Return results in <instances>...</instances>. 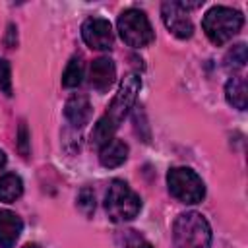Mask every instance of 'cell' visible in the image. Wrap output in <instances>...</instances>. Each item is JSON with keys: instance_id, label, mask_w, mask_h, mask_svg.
<instances>
[{"instance_id": "cell-1", "label": "cell", "mask_w": 248, "mask_h": 248, "mask_svg": "<svg viewBox=\"0 0 248 248\" xmlns=\"http://www.w3.org/2000/svg\"><path fill=\"white\" fill-rule=\"evenodd\" d=\"M211 238V227L198 211L180 213L172 223L174 248H209Z\"/></svg>"}, {"instance_id": "cell-2", "label": "cell", "mask_w": 248, "mask_h": 248, "mask_svg": "<svg viewBox=\"0 0 248 248\" xmlns=\"http://www.w3.org/2000/svg\"><path fill=\"white\" fill-rule=\"evenodd\" d=\"M244 25V16L229 6H213L211 10L205 12L202 19V27L205 37L213 45H225L229 43Z\"/></svg>"}, {"instance_id": "cell-3", "label": "cell", "mask_w": 248, "mask_h": 248, "mask_svg": "<svg viewBox=\"0 0 248 248\" xmlns=\"http://www.w3.org/2000/svg\"><path fill=\"white\" fill-rule=\"evenodd\" d=\"M105 209L110 221L124 223L132 221L141 211V200L140 196L124 182V180H112L107 196H105Z\"/></svg>"}, {"instance_id": "cell-4", "label": "cell", "mask_w": 248, "mask_h": 248, "mask_svg": "<svg viewBox=\"0 0 248 248\" xmlns=\"http://www.w3.org/2000/svg\"><path fill=\"white\" fill-rule=\"evenodd\" d=\"M167 186L174 200L180 203H198L205 196V184L202 176L188 167H172L167 172Z\"/></svg>"}, {"instance_id": "cell-5", "label": "cell", "mask_w": 248, "mask_h": 248, "mask_svg": "<svg viewBox=\"0 0 248 248\" xmlns=\"http://www.w3.org/2000/svg\"><path fill=\"white\" fill-rule=\"evenodd\" d=\"M116 27H118V33H120L122 41H124L128 46H134V48L147 46V45L153 41V37H155L153 27H151V23H149L145 12L136 10V8L124 10V12L118 16Z\"/></svg>"}, {"instance_id": "cell-6", "label": "cell", "mask_w": 248, "mask_h": 248, "mask_svg": "<svg viewBox=\"0 0 248 248\" xmlns=\"http://www.w3.org/2000/svg\"><path fill=\"white\" fill-rule=\"evenodd\" d=\"M140 87H141V79L138 74H128L120 85H118V91L116 95L112 97V103L108 107V110L105 112V116H108L116 126L128 116L130 108L134 107L136 103V97L140 93Z\"/></svg>"}, {"instance_id": "cell-7", "label": "cell", "mask_w": 248, "mask_h": 248, "mask_svg": "<svg viewBox=\"0 0 248 248\" xmlns=\"http://www.w3.org/2000/svg\"><path fill=\"white\" fill-rule=\"evenodd\" d=\"M161 17L165 27L178 39H190L194 35V23L190 19L188 10L180 2H163L161 6Z\"/></svg>"}, {"instance_id": "cell-8", "label": "cell", "mask_w": 248, "mask_h": 248, "mask_svg": "<svg viewBox=\"0 0 248 248\" xmlns=\"http://www.w3.org/2000/svg\"><path fill=\"white\" fill-rule=\"evenodd\" d=\"M81 39L89 48L110 50L112 48V25L105 17H89L81 25Z\"/></svg>"}, {"instance_id": "cell-9", "label": "cell", "mask_w": 248, "mask_h": 248, "mask_svg": "<svg viewBox=\"0 0 248 248\" xmlns=\"http://www.w3.org/2000/svg\"><path fill=\"white\" fill-rule=\"evenodd\" d=\"M116 79V66L110 58H97L91 62L89 66V83L95 91L99 93H105L112 87Z\"/></svg>"}, {"instance_id": "cell-10", "label": "cell", "mask_w": 248, "mask_h": 248, "mask_svg": "<svg viewBox=\"0 0 248 248\" xmlns=\"http://www.w3.org/2000/svg\"><path fill=\"white\" fill-rule=\"evenodd\" d=\"M23 231V221L17 213L2 209L0 211V248H12Z\"/></svg>"}, {"instance_id": "cell-11", "label": "cell", "mask_w": 248, "mask_h": 248, "mask_svg": "<svg viewBox=\"0 0 248 248\" xmlns=\"http://www.w3.org/2000/svg\"><path fill=\"white\" fill-rule=\"evenodd\" d=\"M64 116L74 128H83L91 120V103L83 95H74L66 101Z\"/></svg>"}, {"instance_id": "cell-12", "label": "cell", "mask_w": 248, "mask_h": 248, "mask_svg": "<svg viewBox=\"0 0 248 248\" xmlns=\"http://www.w3.org/2000/svg\"><path fill=\"white\" fill-rule=\"evenodd\" d=\"M128 151H130L128 143H124L122 140L112 138L108 143H105L99 149V163L105 169H116L128 159Z\"/></svg>"}, {"instance_id": "cell-13", "label": "cell", "mask_w": 248, "mask_h": 248, "mask_svg": "<svg viewBox=\"0 0 248 248\" xmlns=\"http://www.w3.org/2000/svg\"><path fill=\"white\" fill-rule=\"evenodd\" d=\"M225 97L227 103L238 110H244L248 107V83L242 76H232L225 85Z\"/></svg>"}, {"instance_id": "cell-14", "label": "cell", "mask_w": 248, "mask_h": 248, "mask_svg": "<svg viewBox=\"0 0 248 248\" xmlns=\"http://www.w3.org/2000/svg\"><path fill=\"white\" fill-rule=\"evenodd\" d=\"M23 194V180L16 172L0 174V202H16Z\"/></svg>"}, {"instance_id": "cell-15", "label": "cell", "mask_w": 248, "mask_h": 248, "mask_svg": "<svg viewBox=\"0 0 248 248\" xmlns=\"http://www.w3.org/2000/svg\"><path fill=\"white\" fill-rule=\"evenodd\" d=\"M118 130V126L108 118V116H101L97 122H95V126H93V132H91V143L95 145V147H103L105 143H108L112 138H114V132Z\"/></svg>"}, {"instance_id": "cell-16", "label": "cell", "mask_w": 248, "mask_h": 248, "mask_svg": "<svg viewBox=\"0 0 248 248\" xmlns=\"http://www.w3.org/2000/svg\"><path fill=\"white\" fill-rule=\"evenodd\" d=\"M81 81H83V62H81V58L74 56V58L66 64V68H64L62 85H64L66 89H74V87H78Z\"/></svg>"}, {"instance_id": "cell-17", "label": "cell", "mask_w": 248, "mask_h": 248, "mask_svg": "<svg viewBox=\"0 0 248 248\" xmlns=\"http://www.w3.org/2000/svg\"><path fill=\"white\" fill-rule=\"evenodd\" d=\"M246 60H248L246 45H244V43H238V45H234V46L227 52V56H225V66L234 72V70H240V68L246 64Z\"/></svg>"}, {"instance_id": "cell-18", "label": "cell", "mask_w": 248, "mask_h": 248, "mask_svg": "<svg viewBox=\"0 0 248 248\" xmlns=\"http://www.w3.org/2000/svg\"><path fill=\"white\" fill-rule=\"evenodd\" d=\"M78 209L85 215V217H91L93 211H95V194L91 188H81L79 194H78Z\"/></svg>"}, {"instance_id": "cell-19", "label": "cell", "mask_w": 248, "mask_h": 248, "mask_svg": "<svg viewBox=\"0 0 248 248\" xmlns=\"http://www.w3.org/2000/svg\"><path fill=\"white\" fill-rule=\"evenodd\" d=\"M0 89L8 97L12 95V66L4 58H0Z\"/></svg>"}, {"instance_id": "cell-20", "label": "cell", "mask_w": 248, "mask_h": 248, "mask_svg": "<svg viewBox=\"0 0 248 248\" xmlns=\"http://www.w3.org/2000/svg\"><path fill=\"white\" fill-rule=\"evenodd\" d=\"M122 242H124V248H153V246H151L140 232H136V231H124Z\"/></svg>"}, {"instance_id": "cell-21", "label": "cell", "mask_w": 248, "mask_h": 248, "mask_svg": "<svg viewBox=\"0 0 248 248\" xmlns=\"http://www.w3.org/2000/svg\"><path fill=\"white\" fill-rule=\"evenodd\" d=\"M17 147H19V151H21L23 157L29 155V132H27L25 122L19 124V132H17Z\"/></svg>"}, {"instance_id": "cell-22", "label": "cell", "mask_w": 248, "mask_h": 248, "mask_svg": "<svg viewBox=\"0 0 248 248\" xmlns=\"http://www.w3.org/2000/svg\"><path fill=\"white\" fill-rule=\"evenodd\" d=\"M4 165H6V153L0 149V170L4 169Z\"/></svg>"}, {"instance_id": "cell-23", "label": "cell", "mask_w": 248, "mask_h": 248, "mask_svg": "<svg viewBox=\"0 0 248 248\" xmlns=\"http://www.w3.org/2000/svg\"><path fill=\"white\" fill-rule=\"evenodd\" d=\"M23 248H41V246H39V244H25Z\"/></svg>"}]
</instances>
